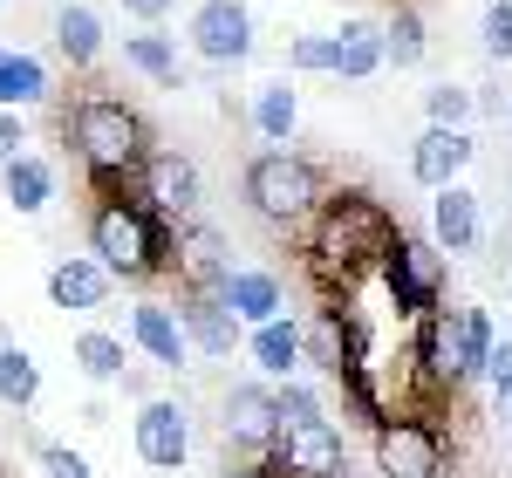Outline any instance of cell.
Instances as JSON below:
<instances>
[{
    "label": "cell",
    "mask_w": 512,
    "mask_h": 478,
    "mask_svg": "<svg viewBox=\"0 0 512 478\" xmlns=\"http://www.w3.org/2000/svg\"><path fill=\"white\" fill-rule=\"evenodd\" d=\"M308 233V267H315L328 287L342 280H362V274H376V260L390 253V239L403 233L396 226V212L376 192H335V199H321L315 205V219L301 226Z\"/></svg>",
    "instance_id": "cell-1"
},
{
    "label": "cell",
    "mask_w": 512,
    "mask_h": 478,
    "mask_svg": "<svg viewBox=\"0 0 512 478\" xmlns=\"http://www.w3.org/2000/svg\"><path fill=\"white\" fill-rule=\"evenodd\" d=\"M89 253L103 260V274L123 287H144V280L171 274V226L144 199H123V185L96 192L89 212Z\"/></svg>",
    "instance_id": "cell-2"
},
{
    "label": "cell",
    "mask_w": 512,
    "mask_h": 478,
    "mask_svg": "<svg viewBox=\"0 0 512 478\" xmlns=\"http://www.w3.org/2000/svg\"><path fill=\"white\" fill-rule=\"evenodd\" d=\"M69 144H76L82 171L96 178V192H110V185L137 178V164L151 151V130L123 96H82L76 117H69Z\"/></svg>",
    "instance_id": "cell-3"
},
{
    "label": "cell",
    "mask_w": 512,
    "mask_h": 478,
    "mask_svg": "<svg viewBox=\"0 0 512 478\" xmlns=\"http://www.w3.org/2000/svg\"><path fill=\"white\" fill-rule=\"evenodd\" d=\"M328 199V185H321V164L301 158V151H287V144H267L260 158L246 164V205L280 226V233H301L308 219H315V205Z\"/></svg>",
    "instance_id": "cell-4"
},
{
    "label": "cell",
    "mask_w": 512,
    "mask_h": 478,
    "mask_svg": "<svg viewBox=\"0 0 512 478\" xmlns=\"http://www.w3.org/2000/svg\"><path fill=\"white\" fill-rule=\"evenodd\" d=\"M376 274H383V294H390L396 315L417 321V315H431L437 301H444V274H451V260L437 253L431 239L396 233V239H390V253L376 260Z\"/></svg>",
    "instance_id": "cell-5"
},
{
    "label": "cell",
    "mask_w": 512,
    "mask_h": 478,
    "mask_svg": "<svg viewBox=\"0 0 512 478\" xmlns=\"http://www.w3.org/2000/svg\"><path fill=\"white\" fill-rule=\"evenodd\" d=\"M376 431V472L383 478H444V431L417 410H390Z\"/></svg>",
    "instance_id": "cell-6"
},
{
    "label": "cell",
    "mask_w": 512,
    "mask_h": 478,
    "mask_svg": "<svg viewBox=\"0 0 512 478\" xmlns=\"http://www.w3.org/2000/svg\"><path fill=\"white\" fill-rule=\"evenodd\" d=\"M130 199H144L151 212H158L164 226H178L185 212H198V199H205V178H198V164L185 158V151H144V164H137V178L123 185Z\"/></svg>",
    "instance_id": "cell-7"
},
{
    "label": "cell",
    "mask_w": 512,
    "mask_h": 478,
    "mask_svg": "<svg viewBox=\"0 0 512 478\" xmlns=\"http://www.w3.org/2000/svg\"><path fill=\"white\" fill-rule=\"evenodd\" d=\"M267 472H274V478H335V472H349V458H342V431H335L328 417L280 424L274 444H267Z\"/></svg>",
    "instance_id": "cell-8"
},
{
    "label": "cell",
    "mask_w": 512,
    "mask_h": 478,
    "mask_svg": "<svg viewBox=\"0 0 512 478\" xmlns=\"http://www.w3.org/2000/svg\"><path fill=\"white\" fill-rule=\"evenodd\" d=\"M130 438H137V458L151 472H185V458H192V410L178 397H144Z\"/></svg>",
    "instance_id": "cell-9"
},
{
    "label": "cell",
    "mask_w": 512,
    "mask_h": 478,
    "mask_svg": "<svg viewBox=\"0 0 512 478\" xmlns=\"http://www.w3.org/2000/svg\"><path fill=\"white\" fill-rule=\"evenodd\" d=\"M192 55L212 69H233L253 55V14L239 0H198L192 7Z\"/></svg>",
    "instance_id": "cell-10"
},
{
    "label": "cell",
    "mask_w": 512,
    "mask_h": 478,
    "mask_svg": "<svg viewBox=\"0 0 512 478\" xmlns=\"http://www.w3.org/2000/svg\"><path fill=\"white\" fill-rule=\"evenodd\" d=\"M478 158V144H472V130L465 123H424V137L410 144V178L417 185H451V178H465Z\"/></svg>",
    "instance_id": "cell-11"
},
{
    "label": "cell",
    "mask_w": 512,
    "mask_h": 478,
    "mask_svg": "<svg viewBox=\"0 0 512 478\" xmlns=\"http://www.w3.org/2000/svg\"><path fill=\"white\" fill-rule=\"evenodd\" d=\"M219 431H226L233 451L267 458V444H274V431H280L274 390H267V383H233V390H226V417H219Z\"/></svg>",
    "instance_id": "cell-12"
},
{
    "label": "cell",
    "mask_w": 512,
    "mask_h": 478,
    "mask_svg": "<svg viewBox=\"0 0 512 478\" xmlns=\"http://www.w3.org/2000/svg\"><path fill=\"white\" fill-rule=\"evenodd\" d=\"M178 328H185V342H192L198 356H233L239 349V328L233 308L219 301V287H185V301H178Z\"/></svg>",
    "instance_id": "cell-13"
},
{
    "label": "cell",
    "mask_w": 512,
    "mask_h": 478,
    "mask_svg": "<svg viewBox=\"0 0 512 478\" xmlns=\"http://www.w3.org/2000/svg\"><path fill=\"white\" fill-rule=\"evenodd\" d=\"M171 274L185 280V287H219L226 280V239L212 233L198 212H185L171 226Z\"/></svg>",
    "instance_id": "cell-14"
},
{
    "label": "cell",
    "mask_w": 512,
    "mask_h": 478,
    "mask_svg": "<svg viewBox=\"0 0 512 478\" xmlns=\"http://www.w3.org/2000/svg\"><path fill=\"white\" fill-rule=\"evenodd\" d=\"M478 233H485V219H478V192L465 178H451V185H437L431 199V246L444 260H458V253H472Z\"/></svg>",
    "instance_id": "cell-15"
},
{
    "label": "cell",
    "mask_w": 512,
    "mask_h": 478,
    "mask_svg": "<svg viewBox=\"0 0 512 478\" xmlns=\"http://www.w3.org/2000/svg\"><path fill=\"white\" fill-rule=\"evenodd\" d=\"M110 287H117V280L103 274V260H96V253H69V260H55V267H48V301H55V308H69V315H96V308L110 301Z\"/></svg>",
    "instance_id": "cell-16"
},
{
    "label": "cell",
    "mask_w": 512,
    "mask_h": 478,
    "mask_svg": "<svg viewBox=\"0 0 512 478\" xmlns=\"http://www.w3.org/2000/svg\"><path fill=\"white\" fill-rule=\"evenodd\" d=\"M130 342L158 362V369H185V356H192V342H185L171 301H137V308H130Z\"/></svg>",
    "instance_id": "cell-17"
},
{
    "label": "cell",
    "mask_w": 512,
    "mask_h": 478,
    "mask_svg": "<svg viewBox=\"0 0 512 478\" xmlns=\"http://www.w3.org/2000/svg\"><path fill=\"white\" fill-rule=\"evenodd\" d=\"M219 301L233 308L239 328H253V321H267V315H280V308H287V287H280V274H267V267H226Z\"/></svg>",
    "instance_id": "cell-18"
},
{
    "label": "cell",
    "mask_w": 512,
    "mask_h": 478,
    "mask_svg": "<svg viewBox=\"0 0 512 478\" xmlns=\"http://www.w3.org/2000/svg\"><path fill=\"white\" fill-rule=\"evenodd\" d=\"M335 62H328V76H342V82H369V76H383V21H342L335 28Z\"/></svg>",
    "instance_id": "cell-19"
},
{
    "label": "cell",
    "mask_w": 512,
    "mask_h": 478,
    "mask_svg": "<svg viewBox=\"0 0 512 478\" xmlns=\"http://www.w3.org/2000/svg\"><path fill=\"white\" fill-rule=\"evenodd\" d=\"M246 349H253V369H260V376H294V369H301V321L287 315V308H280V315H267V321H253V328H246Z\"/></svg>",
    "instance_id": "cell-20"
},
{
    "label": "cell",
    "mask_w": 512,
    "mask_h": 478,
    "mask_svg": "<svg viewBox=\"0 0 512 478\" xmlns=\"http://www.w3.org/2000/svg\"><path fill=\"white\" fill-rule=\"evenodd\" d=\"M0 192H7V205H14L21 219H35V212H48V199H55V164L41 158V151H14V158L0 164Z\"/></svg>",
    "instance_id": "cell-21"
},
{
    "label": "cell",
    "mask_w": 512,
    "mask_h": 478,
    "mask_svg": "<svg viewBox=\"0 0 512 478\" xmlns=\"http://www.w3.org/2000/svg\"><path fill=\"white\" fill-rule=\"evenodd\" d=\"M55 55H62L69 69H96V62H103V14L82 7V0L55 7Z\"/></svg>",
    "instance_id": "cell-22"
},
{
    "label": "cell",
    "mask_w": 512,
    "mask_h": 478,
    "mask_svg": "<svg viewBox=\"0 0 512 478\" xmlns=\"http://www.w3.org/2000/svg\"><path fill=\"white\" fill-rule=\"evenodd\" d=\"M48 96H55L48 62L28 55V48H0V103H7V110H41Z\"/></svg>",
    "instance_id": "cell-23"
},
{
    "label": "cell",
    "mask_w": 512,
    "mask_h": 478,
    "mask_svg": "<svg viewBox=\"0 0 512 478\" xmlns=\"http://www.w3.org/2000/svg\"><path fill=\"white\" fill-rule=\"evenodd\" d=\"M123 69H137L158 89H185V62H178V41L171 35H123Z\"/></svg>",
    "instance_id": "cell-24"
},
{
    "label": "cell",
    "mask_w": 512,
    "mask_h": 478,
    "mask_svg": "<svg viewBox=\"0 0 512 478\" xmlns=\"http://www.w3.org/2000/svg\"><path fill=\"white\" fill-rule=\"evenodd\" d=\"M246 117H253V130H260L267 144H294V123H301V96L287 89V76H280V82H260V89H253V110H246Z\"/></svg>",
    "instance_id": "cell-25"
},
{
    "label": "cell",
    "mask_w": 512,
    "mask_h": 478,
    "mask_svg": "<svg viewBox=\"0 0 512 478\" xmlns=\"http://www.w3.org/2000/svg\"><path fill=\"white\" fill-rule=\"evenodd\" d=\"M342 362H349V328L335 308H321L308 328H301V369H321V376H342Z\"/></svg>",
    "instance_id": "cell-26"
},
{
    "label": "cell",
    "mask_w": 512,
    "mask_h": 478,
    "mask_svg": "<svg viewBox=\"0 0 512 478\" xmlns=\"http://www.w3.org/2000/svg\"><path fill=\"white\" fill-rule=\"evenodd\" d=\"M431 55V35H424V14L417 7H396L383 21V69H424Z\"/></svg>",
    "instance_id": "cell-27"
},
{
    "label": "cell",
    "mask_w": 512,
    "mask_h": 478,
    "mask_svg": "<svg viewBox=\"0 0 512 478\" xmlns=\"http://www.w3.org/2000/svg\"><path fill=\"white\" fill-rule=\"evenodd\" d=\"M41 397V362L21 342H0V403L7 410H28Z\"/></svg>",
    "instance_id": "cell-28"
},
{
    "label": "cell",
    "mask_w": 512,
    "mask_h": 478,
    "mask_svg": "<svg viewBox=\"0 0 512 478\" xmlns=\"http://www.w3.org/2000/svg\"><path fill=\"white\" fill-rule=\"evenodd\" d=\"M76 362H82V376H89V383H117L130 356H123V335L82 328V335H76Z\"/></svg>",
    "instance_id": "cell-29"
},
{
    "label": "cell",
    "mask_w": 512,
    "mask_h": 478,
    "mask_svg": "<svg viewBox=\"0 0 512 478\" xmlns=\"http://www.w3.org/2000/svg\"><path fill=\"white\" fill-rule=\"evenodd\" d=\"M274 417H280V424H308V417H328V410H321V390H315V383H301V369H294V376H280Z\"/></svg>",
    "instance_id": "cell-30"
},
{
    "label": "cell",
    "mask_w": 512,
    "mask_h": 478,
    "mask_svg": "<svg viewBox=\"0 0 512 478\" xmlns=\"http://www.w3.org/2000/svg\"><path fill=\"white\" fill-rule=\"evenodd\" d=\"M424 117L431 123H472V82H431L424 89Z\"/></svg>",
    "instance_id": "cell-31"
},
{
    "label": "cell",
    "mask_w": 512,
    "mask_h": 478,
    "mask_svg": "<svg viewBox=\"0 0 512 478\" xmlns=\"http://www.w3.org/2000/svg\"><path fill=\"white\" fill-rule=\"evenodd\" d=\"M328 62H335V41L328 35H294L287 41V69H294V76H328Z\"/></svg>",
    "instance_id": "cell-32"
},
{
    "label": "cell",
    "mask_w": 512,
    "mask_h": 478,
    "mask_svg": "<svg viewBox=\"0 0 512 478\" xmlns=\"http://www.w3.org/2000/svg\"><path fill=\"white\" fill-rule=\"evenodd\" d=\"M485 55L492 62H512V0H492L485 7Z\"/></svg>",
    "instance_id": "cell-33"
},
{
    "label": "cell",
    "mask_w": 512,
    "mask_h": 478,
    "mask_svg": "<svg viewBox=\"0 0 512 478\" xmlns=\"http://www.w3.org/2000/svg\"><path fill=\"white\" fill-rule=\"evenodd\" d=\"M35 458H41V472H48V478H96L69 444H35Z\"/></svg>",
    "instance_id": "cell-34"
},
{
    "label": "cell",
    "mask_w": 512,
    "mask_h": 478,
    "mask_svg": "<svg viewBox=\"0 0 512 478\" xmlns=\"http://www.w3.org/2000/svg\"><path fill=\"white\" fill-rule=\"evenodd\" d=\"M478 376H485L492 390H506V383H512V335H506V342L492 335V349H485V362H478Z\"/></svg>",
    "instance_id": "cell-35"
},
{
    "label": "cell",
    "mask_w": 512,
    "mask_h": 478,
    "mask_svg": "<svg viewBox=\"0 0 512 478\" xmlns=\"http://www.w3.org/2000/svg\"><path fill=\"white\" fill-rule=\"evenodd\" d=\"M21 144H28V130H21V110H7V103H0V164L14 158Z\"/></svg>",
    "instance_id": "cell-36"
},
{
    "label": "cell",
    "mask_w": 512,
    "mask_h": 478,
    "mask_svg": "<svg viewBox=\"0 0 512 478\" xmlns=\"http://www.w3.org/2000/svg\"><path fill=\"white\" fill-rule=\"evenodd\" d=\"M117 7L130 14V21H144V28H151V21H164V14H171L178 0H117Z\"/></svg>",
    "instance_id": "cell-37"
},
{
    "label": "cell",
    "mask_w": 512,
    "mask_h": 478,
    "mask_svg": "<svg viewBox=\"0 0 512 478\" xmlns=\"http://www.w3.org/2000/svg\"><path fill=\"white\" fill-rule=\"evenodd\" d=\"M492 267L512 274V226H499V239H492Z\"/></svg>",
    "instance_id": "cell-38"
},
{
    "label": "cell",
    "mask_w": 512,
    "mask_h": 478,
    "mask_svg": "<svg viewBox=\"0 0 512 478\" xmlns=\"http://www.w3.org/2000/svg\"><path fill=\"white\" fill-rule=\"evenodd\" d=\"M219 478H274V472H267V458H246V465H226Z\"/></svg>",
    "instance_id": "cell-39"
},
{
    "label": "cell",
    "mask_w": 512,
    "mask_h": 478,
    "mask_svg": "<svg viewBox=\"0 0 512 478\" xmlns=\"http://www.w3.org/2000/svg\"><path fill=\"white\" fill-rule=\"evenodd\" d=\"M492 403H499V424H512V383H506V390H492Z\"/></svg>",
    "instance_id": "cell-40"
},
{
    "label": "cell",
    "mask_w": 512,
    "mask_h": 478,
    "mask_svg": "<svg viewBox=\"0 0 512 478\" xmlns=\"http://www.w3.org/2000/svg\"><path fill=\"white\" fill-rule=\"evenodd\" d=\"M335 478H349V472H335Z\"/></svg>",
    "instance_id": "cell-41"
},
{
    "label": "cell",
    "mask_w": 512,
    "mask_h": 478,
    "mask_svg": "<svg viewBox=\"0 0 512 478\" xmlns=\"http://www.w3.org/2000/svg\"><path fill=\"white\" fill-rule=\"evenodd\" d=\"M0 342H7V335H0Z\"/></svg>",
    "instance_id": "cell-42"
}]
</instances>
